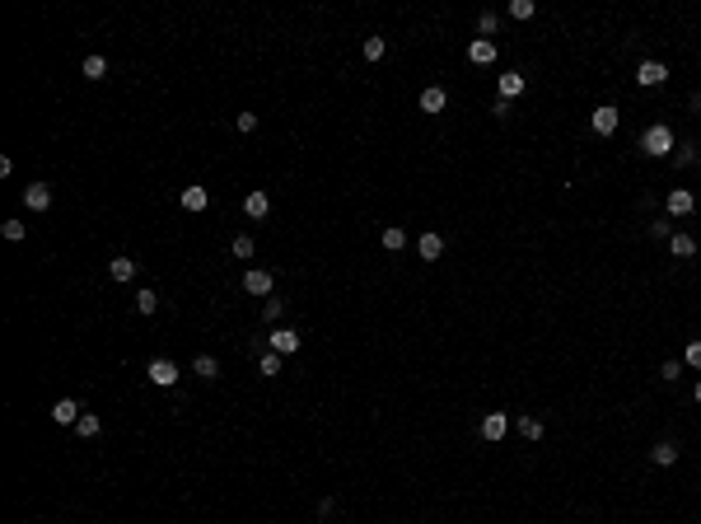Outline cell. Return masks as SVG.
<instances>
[{"label":"cell","instance_id":"cell-1","mask_svg":"<svg viewBox=\"0 0 701 524\" xmlns=\"http://www.w3.org/2000/svg\"><path fill=\"white\" fill-rule=\"evenodd\" d=\"M673 150H678V136L668 132L664 122H650L646 132H641V155H650V159H673Z\"/></svg>","mask_w":701,"mask_h":524},{"label":"cell","instance_id":"cell-2","mask_svg":"<svg viewBox=\"0 0 701 524\" xmlns=\"http://www.w3.org/2000/svg\"><path fill=\"white\" fill-rule=\"evenodd\" d=\"M300 346H304V337L295 328H271L267 333V351H276V356H295Z\"/></svg>","mask_w":701,"mask_h":524},{"label":"cell","instance_id":"cell-3","mask_svg":"<svg viewBox=\"0 0 701 524\" xmlns=\"http://www.w3.org/2000/svg\"><path fill=\"white\" fill-rule=\"evenodd\" d=\"M145 375H150V384H159V389H173V384H178V365L168 356H155L145 365Z\"/></svg>","mask_w":701,"mask_h":524},{"label":"cell","instance_id":"cell-4","mask_svg":"<svg viewBox=\"0 0 701 524\" xmlns=\"http://www.w3.org/2000/svg\"><path fill=\"white\" fill-rule=\"evenodd\" d=\"M617 122H622V112L612 108V103H599V108L589 112V127H594V136H612V132H617Z\"/></svg>","mask_w":701,"mask_h":524},{"label":"cell","instance_id":"cell-5","mask_svg":"<svg viewBox=\"0 0 701 524\" xmlns=\"http://www.w3.org/2000/svg\"><path fill=\"white\" fill-rule=\"evenodd\" d=\"M664 80H668L664 61H641V66H636V85H641V90H659Z\"/></svg>","mask_w":701,"mask_h":524},{"label":"cell","instance_id":"cell-6","mask_svg":"<svg viewBox=\"0 0 701 524\" xmlns=\"http://www.w3.org/2000/svg\"><path fill=\"white\" fill-rule=\"evenodd\" d=\"M271 286H276V277H271V272H262V267H248V272H244V290H248V295H257V300H267Z\"/></svg>","mask_w":701,"mask_h":524},{"label":"cell","instance_id":"cell-7","mask_svg":"<svg viewBox=\"0 0 701 524\" xmlns=\"http://www.w3.org/2000/svg\"><path fill=\"white\" fill-rule=\"evenodd\" d=\"M244 215H248V220H267V215H271V197L262 188H253L244 197Z\"/></svg>","mask_w":701,"mask_h":524},{"label":"cell","instance_id":"cell-8","mask_svg":"<svg viewBox=\"0 0 701 524\" xmlns=\"http://www.w3.org/2000/svg\"><path fill=\"white\" fill-rule=\"evenodd\" d=\"M664 211H668V215H692V211H697V197H692L688 188H673V192L664 197Z\"/></svg>","mask_w":701,"mask_h":524},{"label":"cell","instance_id":"cell-9","mask_svg":"<svg viewBox=\"0 0 701 524\" xmlns=\"http://www.w3.org/2000/svg\"><path fill=\"white\" fill-rule=\"evenodd\" d=\"M80 417H85V407H80L75 398H56V402H52V422H56V426H75Z\"/></svg>","mask_w":701,"mask_h":524},{"label":"cell","instance_id":"cell-10","mask_svg":"<svg viewBox=\"0 0 701 524\" xmlns=\"http://www.w3.org/2000/svg\"><path fill=\"white\" fill-rule=\"evenodd\" d=\"M505 431H510V417H505V412H487V417H482V440L496 445V440H505Z\"/></svg>","mask_w":701,"mask_h":524},{"label":"cell","instance_id":"cell-11","mask_svg":"<svg viewBox=\"0 0 701 524\" xmlns=\"http://www.w3.org/2000/svg\"><path fill=\"white\" fill-rule=\"evenodd\" d=\"M467 61H472V66H491V61H496V43H491V38H472V43H467Z\"/></svg>","mask_w":701,"mask_h":524},{"label":"cell","instance_id":"cell-12","mask_svg":"<svg viewBox=\"0 0 701 524\" xmlns=\"http://www.w3.org/2000/svg\"><path fill=\"white\" fill-rule=\"evenodd\" d=\"M23 206H28V211H47V206H52V188H47V183H28V188H23Z\"/></svg>","mask_w":701,"mask_h":524},{"label":"cell","instance_id":"cell-13","mask_svg":"<svg viewBox=\"0 0 701 524\" xmlns=\"http://www.w3.org/2000/svg\"><path fill=\"white\" fill-rule=\"evenodd\" d=\"M445 108H449V90H445V85L421 90V112H445Z\"/></svg>","mask_w":701,"mask_h":524},{"label":"cell","instance_id":"cell-14","mask_svg":"<svg viewBox=\"0 0 701 524\" xmlns=\"http://www.w3.org/2000/svg\"><path fill=\"white\" fill-rule=\"evenodd\" d=\"M183 211H192V215H197V211H206V201H211V192H206V188H201V183H192V188H183Z\"/></svg>","mask_w":701,"mask_h":524},{"label":"cell","instance_id":"cell-15","mask_svg":"<svg viewBox=\"0 0 701 524\" xmlns=\"http://www.w3.org/2000/svg\"><path fill=\"white\" fill-rule=\"evenodd\" d=\"M496 90H501V99L510 103V99H519V94L528 90V80H523L519 70H505V75H501V85H496Z\"/></svg>","mask_w":701,"mask_h":524},{"label":"cell","instance_id":"cell-16","mask_svg":"<svg viewBox=\"0 0 701 524\" xmlns=\"http://www.w3.org/2000/svg\"><path fill=\"white\" fill-rule=\"evenodd\" d=\"M650 464H655V469H673V464H678V445H673V440H659V445L650 449Z\"/></svg>","mask_w":701,"mask_h":524},{"label":"cell","instance_id":"cell-17","mask_svg":"<svg viewBox=\"0 0 701 524\" xmlns=\"http://www.w3.org/2000/svg\"><path fill=\"white\" fill-rule=\"evenodd\" d=\"M416 253H421L425 262H435V257L445 253V239L435 235V230H425V235H421V244H416Z\"/></svg>","mask_w":701,"mask_h":524},{"label":"cell","instance_id":"cell-18","mask_svg":"<svg viewBox=\"0 0 701 524\" xmlns=\"http://www.w3.org/2000/svg\"><path fill=\"white\" fill-rule=\"evenodd\" d=\"M281 365H286V356H276V351H262V356H257V375H262V380H276Z\"/></svg>","mask_w":701,"mask_h":524},{"label":"cell","instance_id":"cell-19","mask_svg":"<svg viewBox=\"0 0 701 524\" xmlns=\"http://www.w3.org/2000/svg\"><path fill=\"white\" fill-rule=\"evenodd\" d=\"M80 75H85V80H108V56H99V52H94V56H85Z\"/></svg>","mask_w":701,"mask_h":524},{"label":"cell","instance_id":"cell-20","mask_svg":"<svg viewBox=\"0 0 701 524\" xmlns=\"http://www.w3.org/2000/svg\"><path fill=\"white\" fill-rule=\"evenodd\" d=\"M379 244L388 248V253H402V248H407V230H402V225H388V230L379 235Z\"/></svg>","mask_w":701,"mask_h":524},{"label":"cell","instance_id":"cell-21","mask_svg":"<svg viewBox=\"0 0 701 524\" xmlns=\"http://www.w3.org/2000/svg\"><path fill=\"white\" fill-rule=\"evenodd\" d=\"M159 309V295H155V290H136V314H141V319H150V314H155Z\"/></svg>","mask_w":701,"mask_h":524},{"label":"cell","instance_id":"cell-22","mask_svg":"<svg viewBox=\"0 0 701 524\" xmlns=\"http://www.w3.org/2000/svg\"><path fill=\"white\" fill-rule=\"evenodd\" d=\"M108 277L112 281H131L136 277V262H131V257H112V262H108Z\"/></svg>","mask_w":701,"mask_h":524},{"label":"cell","instance_id":"cell-23","mask_svg":"<svg viewBox=\"0 0 701 524\" xmlns=\"http://www.w3.org/2000/svg\"><path fill=\"white\" fill-rule=\"evenodd\" d=\"M697 159H701V145H678L673 150V164L678 169H697Z\"/></svg>","mask_w":701,"mask_h":524},{"label":"cell","instance_id":"cell-24","mask_svg":"<svg viewBox=\"0 0 701 524\" xmlns=\"http://www.w3.org/2000/svg\"><path fill=\"white\" fill-rule=\"evenodd\" d=\"M668 253H673V257H692V253H697V239H692V235H673V239H668Z\"/></svg>","mask_w":701,"mask_h":524},{"label":"cell","instance_id":"cell-25","mask_svg":"<svg viewBox=\"0 0 701 524\" xmlns=\"http://www.w3.org/2000/svg\"><path fill=\"white\" fill-rule=\"evenodd\" d=\"M99 431H103L99 412H85V417H80V422H75V435H85V440H94V435H99Z\"/></svg>","mask_w":701,"mask_h":524},{"label":"cell","instance_id":"cell-26","mask_svg":"<svg viewBox=\"0 0 701 524\" xmlns=\"http://www.w3.org/2000/svg\"><path fill=\"white\" fill-rule=\"evenodd\" d=\"M192 370H197L201 380H220V360H215V356H197V360H192Z\"/></svg>","mask_w":701,"mask_h":524},{"label":"cell","instance_id":"cell-27","mask_svg":"<svg viewBox=\"0 0 701 524\" xmlns=\"http://www.w3.org/2000/svg\"><path fill=\"white\" fill-rule=\"evenodd\" d=\"M514 426H519V435H523V440H543V422H538V417H528V412H523Z\"/></svg>","mask_w":701,"mask_h":524},{"label":"cell","instance_id":"cell-28","mask_svg":"<svg viewBox=\"0 0 701 524\" xmlns=\"http://www.w3.org/2000/svg\"><path fill=\"white\" fill-rule=\"evenodd\" d=\"M477 33L482 38H496V33H501V14H491V10L477 14Z\"/></svg>","mask_w":701,"mask_h":524},{"label":"cell","instance_id":"cell-29","mask_svg":"<svg viewBox=\"0 0 701 524\" xmlns=\"http://www.w3.org/2000/svg\"><path fill=\"white\" fill-rule=\"evenodd\" d=\"M533 14H538L533 0H510V19H533Z\"/></svg>","mask_w":701,"mask_h":524},{"label":"cell","instance_id":"cell-30","mask_svg":"<svg viewBox=\"0 0 701 524\" xmlns=\"http://www.w3.org/2000/svg\"><path fill=\"white\" fill-rule=\"evenodd\" d=\"M384 52H388L384 38H365V61H384Z\"/></svg>","mask_w":701,"mask_h":524},{"label":"cell","instance_id":"cell-31","mask_svg":"<svg viewBox=\"0 0 701 524\" xmlns=\"http://www.w3.org/2000/svg\"><path fill=\"white\" fill-rule=\"evenodd\" d=\"M650 239L668 244V239H673V225H668V220H650Z\"/></svg>","mask_w":701,"mask_h":524},{"label":"cell","instance_id":"cell-32","mask_svg":"<svg viewBox=\"0 0 701 524\" xmlns=\"http://www.w3.org/2000/svg\"><path fill=\"white\" fill-rule=\"evenodd\" d=\"M0 230H5V239H14V244H19V239L28 235V225H23V220H5Z\"/></svg>","mask_w":701,"mask_h":524},{"label":"cell","instance_id":"cell-33","mask_svg":"<svg viewBox=\"0 0 701 524\" xmlns=\"http://www.w3.org/2000/svg\"><path fill=\"white\" fill-rule=\"evenodd\" d=\"M234 127H239L244 136H253V132H257V112H239V117H234Z\"/></svg>","mask_w":701,"mask_h":524},{"label":"cell","instance_id":"cell-34","mask_svg":"<svg viewBox=\"0 0 701 524\" xmlns=\"http://www.w3.org/2000/svg\"><path fill=\"white\" fill-rule=\"evenodd\" d=\"M234 257H244V262L253 257V235H239V239H234Z\"/></svg>","mask_w":701,"mask_h":524},{"label":"cell","instance_id":"cell-35","mask_svg":"<svg viewBox=\"0 0 701 524\" xmlns=\"http://www.w3.org/2000/svg\"><path fill=\"white\" fill-rule=\"evenodd\" d=\"M683 365L701 370V342H688V351H683Z\"/></svg>","mask_w":701,"mask_h":524},{"label":"cell","instance_id":"cell-36","mask_svg":"<svg viewBox=\"0 0 701 524\" xmlns=\"http://www.w3.org/2000/svg\"><path fill=\"white\" fill-rule=\"evenodd\" d=\"M659 375H664V384H673L683 375V360H664V370H659Z\"/></svg>","mask_w":701,"mask_h":524},{"label":"cell","instance_id":"cell-37","mask_svg":"<svg viewBox=\"0 0 701 524\" xmlns=\"http://www.w3.org/2000/svg\"><path fill=\"white\" fill-rule=\"evenodd\" d=\"M262 319H267V324H276V319H281V300H267V304H262Z\"/></svg>","mask_w":701,"mask_h":524},{"label":"cell","instance_id":"cell-38","mask_svg":"<svg viewBox=\"0 0 701 524\" xmlns=\"http://www.w3.org/2000/svg\"><path fill=\"white\" fill-rule=\"evenodd\" d=\"M692 398H697V402H701V380H697V389H692Z\"/></svg>","mask_w":701,"mask_h":524},{"label":"cell","instance_id":"cell-39","mask_svg":"<svg viewBox=\"0 0 701 524\" xmlns=\"http://www.w3.org/2000/svg\"><path fill=\"white\" fill-rule=\"evenodd\" d=\"M692 108H697V112H701V90H697V99H692Z\"/></svg>","mask_w":701,"mask_h":524}]
</instances>
